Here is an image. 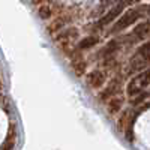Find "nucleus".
Instances as JSON below:
<instances>
[{
    "mask_svg": "<svg viewBox=\"0 0 150 150\" xmlns=\"http://www.w3.org/2000/svg\"><path fill=\"white\" fill-rule=\"evenodd\" d=\"M137 56L141 59V62H143L144 65H146V62L150 60V41L138 48V54H137Z\"/></svg>",
    "mask_w": 150,
    "mask_h": 150,
    "instance_id": "obj_9",
    "label": "nucleus"
},
{
    "mask_svg": "<svg viewBox=\"0 0 150 150\" xmlns=\"http://www.w3.org/2000/svg\"><path fill=\"white\" fill-rule=\"evenodd\" d=\"M72 71H74V74L77 75V77H81V75H84L87 72V63L84 60L75 62V63L72 65Z\"/></svg>",
    "mask_w": 150,
    "mask_h": 150,
    "instance_id": "obj_10",
    "label": "nucleus"
},
{
    "mask_svg": "<svg viewBox=\"0 0 150 150\" xmlns=\"http://www.w3.org/2000/svg\"><path fill=\"white\" fill-rule=\"evenodd\" d=\"M14 135H15L14 129H11V131H9V135H8V138H6V141H5L3 150H11V149H12V146H14Z\"/></svg>",
    "mask_w": 150,
    "mask_h": 150,
    "instance_id": "obj_11",
    "label": "nucleus"
},
{
    "mask_svg": "<svg viewBox=\"0 0 150 150\" xmlns=\"http://www.w3.org/2000/svg\"><path fill=\"white\" fill-rule=\"evenodd\" d=\"M149 84H150V69H146L141 74L135 75V77L129 81V84L126 87V93L129 96H135V95L141 93Z\"/></svg>",
    "mask_w": 150,
    "mask_h": 150,
    "instance_id": "obj_1",
    "label": "nucleus"
},
{
    "mask_svg": "<svg viewBox=\"0 0 150 150\" xmlns=\"http://www.w3.org/2000/svg\"><path fill=\"white\" fill-rule=\"evenodd\" d=\"M140 9H128V11H125L123 12V15L117 20V23L114 24V27L111 29L112 33H116V32H120L123 29H126L129 27L131 24H134L137 20L140 18Z\"/></svg>",
    "mask_w": 150,
    "mask_h": 150,
    "instance_id": "obj_2",
    "label": "nucleus"
},
{
    "mask_svg": "<svg viewBox=\"0 0 150 150\" xmlns=\"http://www.w3.org/2000/svg\"><path fill=\"white\" fill-rule=\"evenodd\" d=\"M98 42H99V38L98 36H87V38H84L83 41H80L78 48L80 50H89V48H93Z\"/></svg>",
    "mask_w": 150,
    "mask_h": 150,
    "instance_id": "obj_8",
    "label": "nucleus"
},
{
    "mask_svg": "<svg viewBox=\"0 0 150 150\" xmlns=\"http://www.w3.org/2000/svg\"><path fill=\"white\" fill-rule=\"evenodd\" d=\"M117 89H119V84H117V81H112V83H110V84L105 87V89L101 92V95H99L101 98H99V99H101V101H105L107 98H112V96L116 95Z\"/></svg>",
    "mask_w": 150,
    "mask_h": 150,
    "instance_id": "obj_6",
    "label": "nucleus"
},
{
    "mask_svg": "<svg viewBox=\"0 0 150 150\" xmlns=\"http://www.w3.org/2000/svg\"><path fill=\"white\" fill-rule=\"evenodd\" d=\"M86 83L90 89H101L107 83V74L101 69H93L92 72L87 74Z\"/></svg>",
    "mask_w": 150,
    "mask_h": 150,
    "instance_id": "obj_3",
    "label": "nucleus"
},
{
    "mask_svg": "<svg viewBox=\"0 0 150 150\" xmlns=\"http://www.w3.org/2000/svg\"><path fill=\"white\" fill-rule=\"evenodd\" d=\"M149 33H150V23H141L131 32L129 36L132 39H143V38H146Z\"/></svg>",
    "mask_w": 150,
    "mask_h": 150,
    "instance_id": "obj_5",
    "label": "nucleus"
},
{
    "mask_svg": "<svg viewBox=\"0 0 150 150\" xmlns=\"http://www.w3.org/2000/svg\"><path fill=\"white\" fill-rule=\"evenodd\" d=\"M131 2H132V0H120V3H119V5H116L110 12H107V14L102 17V20H101V26H108L110 23H112V21H114V18L119 17L122 12H123V9L126 8Z\"/></svg>",
    "mask_w": 150,
    "mask_h": 150,
    "instance_id": "obj_4",
    "label": "nucleus"
},
{
    "mask_svg": "<svg viewBox=\"0 0 150 150\" xmlns=\"http://www.w3.org/2000/svg\"><path fill=\"white\" fill-rule=\"evenodd\" d=\"M120 108H123V99L112 96V98L110 99L108 105H107V111L110 112V114H116L117 111H120Z\"/></svg>",
    "mask_w": 150,
    "mask_h": 150,
    "instance_id": "obj_7",
    "label": "nucleus"
},
{
    "mask_svg": "<svg viewBox=\"0 0 150 150\" xmlns=\"http://www.w3.org/2000/svg\"><path fill=\"white\" fill-rule=\"evenodd\" d=\"M50 15H51V9H50L48 6H42V8H39V17L41 18H48Z\"/></svg>",
    "mask_w": 150,
    "mask_h": 150,
    "instance_id": "obj_12",
    "label": "nucleus"
}]
</instances>
